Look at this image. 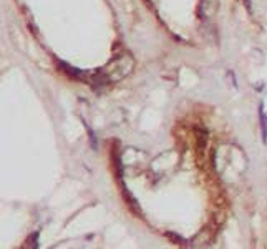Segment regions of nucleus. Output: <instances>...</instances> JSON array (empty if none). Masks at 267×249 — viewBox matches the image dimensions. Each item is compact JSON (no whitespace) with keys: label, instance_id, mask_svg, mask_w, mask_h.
<instances>
[{"label":"nucleus","instance_id":"1","mask_svg":"<svg viewBox=\"0 0 267 249\" xmlns=\"http://www.w3.org/2000/svg\"><path fill=\"white\" fill-rule=\"evenodd\" d=\"M133 68H135V60L130 53H119L115 55L107 65L98 68L96 72L88 73L87 80L95 85H107V83H116L121 82L123 78L130 76Z\"/></svg>","mask_w":267,"mask_h":249},{"label":"nucleus","instance_id":"2","mask_svg":"<svg viewBox=\"0 0 267 249\" xmlns=\"http://www.w3.org/2000/svg\"><path fill=\"white\" fill-rule=\"evenodd\" d=\"M259 118H261V128H262V141L267 143V117L264 113V103L259 105Z\"/></svg>","mask_w":267,"mask_h":249},{"label":"nucleus","instance_id":"3","mask_svg":"<svg viewBox=\"0 0 267 249\" xmlns=\"http://www.w3.org/2000/svg\"><path fill=\"white\" fill-rule=\"evenodd\" d=\"M37 238H38V233H35V234H33V238H32V246H33V247H37V246H38V244H37Z\"/></svg>","mask_w":267,"mask_h":249}]
</instances>
